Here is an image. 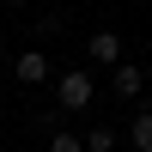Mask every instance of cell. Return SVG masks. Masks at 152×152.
I'll return each instance as SVG.
<instances>
[{
  "mask_svg": "<svg viewBox=\"0 0 152 152\" xmlns=\"http://www.w3.org/2000/svg\"><path fill=\"white\" fill-rule=\"evenodd\" d=\"M55 97H61V110H91L97 79H91L85 67H73V73H61V79H55Z\"/></svg>",
  "mask_w": 152,
  "mask_h": 152,
  "instance_id": "cell-1",
  "label": "cell"
},
{
  "mask_svg": "<svg viewBox=\"0 0 152 152\" xmlns=\"http://www.w3.org/2000/svg\"><path fill=\"white\" fill-rule=\"evenodd\" d=\"M85 55H91L97 67H110V73H116V67H122V37H116V31H91Z\"/></svg>",
  "mask_w": 152,
  "mask_h": 152,
  "instance_id": "cell-2",
  "label": "cell"
},
{
  "mask_svg": "<svg viewBox=\"0 0 152 152\" xmlns=\"http://www.w3.org/2000/svg\"><path fill=\"white\" fill-rule=\"evenodd\" d=\"M12 73H18V85H43L49 79V55L43 49H24V55L12 61Z\"/></svg>",
  "mask_w": 152,
  "mask_h": 152,
  "instance_id": "cell-3",
  "label": "cell"
},
{
  "mask_svg": "<svg viewBox=\"0 0 152 152\" xmlns=\"http://www.w3.org/2000/svg\"><path fill=\"white\" fill-rule=\"evenodd\" d=\"M110 91H116V97H140V91H146V73L134 67V61H122V67L110 73Z\"/></svg>",
  "mask_w": 152,
  "mask_h": 152,
  "instance_id": "cell-4",
  "label": "cell"
},
{
  "mask_svg": "<svg viewBox=\"0 0 152 152\" xmlns=\"http://www.w3.org/2000/svg\"><path fill=\"white\" fill-rule=\"evenodd\" d=\"M128 140H134V152H152V110H140L128 122Z\"/></svg>",
  "mask_w": 152,
  "mask_h": 152,
  "instance_id": "cell-5",
  "label": "cell"
},
{
  "mask_svg": "<svg viewBox=\"0 0 152 152\" xmlns=\"http://www.w3.org/2000/svg\"><path fill=\"white\" fill-rule=\"evenodd\" d=\"M85 152H116V128H104V122H97V128L85 134Z\"/></svg>",
  "mask_w": 152,
  "mask_h": 152,
  "instance_id": "cell-6",
  "label": "cell"
},
{
  "mask_svg": "<svg viewBox=\"0 0 152 152\" xmlns=\"http://www.w3.org/2000/svg\"><path fill=\"white\" fill-rule=\"evenodd\" d=\"M49 152H85L79 134H67V128H55V140H49Z\"/></svg>",
  "mask_w": 152,
  "mask_h": 152,
  "instance_id": "cell-7",
  "label": "cell"
},
{
  "mask_svg": "<svg viewBox=\"0 0 152 152\" xmlns=\"http://www.w3.org/2000/svg\"><path fill=\"white\" fill-rule=\"evenodd\" d=\"M0 61H6V43H0Z\"/></svg>",
  "mask_w": 152,
  "mask_h": 152,
  "instance_id": "cell-8",
  "label": "cell"
}]
</instances>
